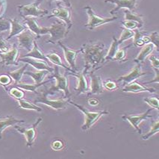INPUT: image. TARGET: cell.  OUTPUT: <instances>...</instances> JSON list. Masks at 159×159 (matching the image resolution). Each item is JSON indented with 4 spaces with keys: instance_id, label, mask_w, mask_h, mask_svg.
I'll list each match as a JSON object with an SVG mask.
<instances>
[{
    "instance_id": "6da1fadb",
    "label": "cell",
    "mask_w": 159,
    "mask_h": 159,
    "mask_svg": "<svg viewBox=\"0 0 159 159\" xmlns=\"http://www.w3.org/2000/svg\"><path fill=\"white\" fill-rule=\"evenodd\" d=\"M104 49L103 43H97L95 44L85 45L81 49L84 52V58L85 60V70L84 73H87V70L90 67H97L104 60Z\"/></svg>"
},
{
    "instance_id": "7a4b0ae2",
    "label": "cell",
    "mask_w": 159,
    "mask_h": 159,
    "mask_svg": "<svg viewBox=\"0 0 159 159\" xmlns=\"http://www.w3.org/2000/svg\"><path fill=\"white\" fill-rule=\"evenodd\" d=\"M69 103H70L71 105H73L77 108L79 109V110L84 114V116H85L84 123V125H82V127H81V129L84 131H87V129H90V127H91L95 122H97L98 119H100L101 117H103V115H107L109 114V112L106 110L100 111H90L87 110V109L83 107V106L76 104V103H74L73 102H72L71 100L70 101Z\"/></svg>"
},
{
    "instance_id": "3957f363",
    "label": "cell",
    "mask_w": 159,
    "mask_h": 159,
    "mask_svg": "<svg viewBox=\"0 0 159 159\" xmlns=\"http://www.w3.org/2000/svg\"><path fill=\"white\" fill-rule=\"evenodd\" d=\"M70 101V98L67 99H58V100H50L46 97V93L42 94L40 97L35 100V103H42L48 106L49 107L55 109V110H62L67 107L68 103Z\"/></svg>"
},
{
    "instance_id": "277c9868",
    "label": "cell",
    "mask_w": 159,
    "mask_h": 159,
    "mask_svg": "<svg viewBox=\"0 0 159 159\" xmlns=\"http://www.w3.org/2000/svg\"><path fill=\"white\" fill-rule=\"evenodd\" d=\"M53 77L56 79V84L50 89L52 91H58V90H62L64 92V95L66 98H70L71 93L68 88V80L67 78L61 75L58 70V67L57 66L55 67L54 70Z\"/></svg>"
},
{
    "instance_id": "5b68a950",
    "label": "cell",
    "mask_w": 159,
    "mask_h": 159,
    "mask_svg": "<svg viewBox=\"0 0 159 159\" xmlns=\"http://www.w3.org/2000/svg\"><path fill=\"white\" fill-rule=\"evenodd\" d=\"M87 13L89 17V21L87 24H86V27L88 28L90 30H93L95 28L98 27L101 25H104L106 23H111V22L116 20L117 17H111V18H104V17H100L98 15L95 14L93 11H92L90 7H87Z\"/></svg>"
},
{
    "instance_id": "8992f818",
    "label": "cell",
    "mask_w": 159,
    "mask_h": 159,
    "mask_svg": "<svg viewBox=\"0 0 159 159\" xmlns=\"http://www.w3.org/2000/svg\"><path fill=\"white\" fill-rule=\"evenodd\" d=\"M47 33H50L51 37L49 40V43H55L66 36V26L63 23L57 22L51 27L46 28Z\"/></svg>"
},
{
    "instance_id": "52a82bcc",
    "label": "cell",
    "mask_w": 159,
    "mask_h": 159,
    "mask_svg": "<svg viewBox=\"0 0 159 159\" xmlns=\"http://www.w3.org/2000/svg\"><path fill=\"white\" fill-rule=\"evenodd\" d=\"M152 108H150L149 110H147L145 113L141 114L139 115H123L122 116V118L124 120L129 121V123L132 125V126L133 127L134 129L136 131H138V133L141 134L142 133V131L140 129L139 125L142 121L146 120L147 118L152 117L151 115L149 114L150 112L152 111Z\"/></svg>"
},
{
    "instance_id": "ba28073f",
    "label": "cell",
    "mask_w": 159,
    "mask_h": 159,
    "mask_svg": "<svg viewBox=\"0 0 159 159\" xmlns=\"http://www.w3.org/2000/svg\"><path fill=\"white\" fill-rule=\"evenodd\" d=\"M42 121V118H39L32 125V126L29 128V129H23V128H20V127L15 125V129L18 131L20 133L24 135L25 138L26 139V143H27V147H32L34 144V140L36 139V128Z\"/></svg>"
},
{
    "instance_id": "9c48e42d",
    "label": "cell",
    "mask_w": 159,
    "mask_h": 159,
    "mask_svg": "<svg viewBox=\"0 0 159 159\" xmlns=\"http://www.w3.org/2000/svg\"><path fill=\"white\" fill-rule=\"evenodd\" d=\"M34 39L35 36L32 34V32H31L30 31L27 29L19 34L17 37V40L20 46L28 51H31L33 48L32 45H34Z\"/></svg>"
},
{
    "instance_id": "30bf717a",
    "label": "cell",
    "mask_w": 159,
    "mask_h": 159,
    "mask_svg": "<svg viewBox=\"0 0 159 159\" xmlns=\"http://www.w3.org/2000/svg\"><path fill=\"white\" fill-rule=\"evenodd\" d=\"M146 75V73H144L141 71V66H140L139 64L135 66V67L129 73H128L127 75H123V76H121L118 78V81H122L124 82V84L126 85V84H129L130 83L133 82L135 80H136L137 78H140L142 75Z\"/></svg>"
},
{
    "instance_id": "8fae6325",
    "label": "cell",
    "mask_w": 159,
    "mask_h": 159,
    "mask_svg": "<svg viewBox=\"0 0 159 159\" xmlns=\"http://www.w3.org/2000/svg\"><path fill=\"white\" fill-rule=\"evenodd\" d=\"M38 3L24 5L21 8V14L23 17L32 16V17H40L46 14V11L40 10L37 6Z\"/></svg>"
},
{
    "instance_id": "7c38bea8",
    "label": "cell",
    "mask_w": 159,
    "mask_h": 159,
    "mask_svg": "<svg viewBox=\"0 0 159 159\" xmlns=\"http://www.w3.org/2000/svg\"><path fill=\"white\" fill-rule=\"evenodd\" d=\"M122 92L127 93H141V92H149V93H155V90L154 88H149L142 85L140 83L133 81L129 84H126L122 89Z\"/></svg>"
},
{
    "instance_id": "4fadbf2b",
    "label": "cell",
    "mask_w": 159,
    "mask_h": 159,
    "mask_svg": "<svg viewBox=\"0 0 159 159\" xmlns=\"http://www.w3.org/2000/svg\"><path fill=\"white\" fill-rule=\"evenodd\" d=\"M91 78L90 83V93L89 94H100L103 92V84L102 78L99 75H97L93 73L92 71L90 74Z\"/></svg>"
},
{
    "instance_id": "5bb4252c",
    "label": "cell",
    "mask_w": 159,
    "mask_h": 159,
    "mask_svg": "<svg viewBox=\"0 0 159 159\" xmlns=\"http://www.w3.org/2000/svg\"><path fill=\"white\" fill-rule=\"evenodd\" d=\"M137 0H106V2H113L117 5V8L111 11V14H114L121 8H126L129 11H132L135 8Z\"/></svg>"
},
{
    "instance_id": "9a60e30c",
    "label": "cell",
    "mask_w": 159,
    "mask_h": 159,
    "mask_svg": "<svg viewBox=\"0 0 159 159\" xmlns=\"http://www.w3.org/2000/svg\"><path fill=\"white\" fill-rule=\"evenodd\" d=\"M17 54H18V50L16 48V46H14L11 50L8 51L5 53L0 54V57L2 59L1 62L6 66L11 64H17L16 58H17Z\"/></svg>"
},
{
    "instance_id": "2e32d148",
    "label": "cell",
    "mask_w": 159,
    "mask_h": 159,
    "mask_svg": "<svg viewBox=\"0 0 159 159\" xmlns=\"http://www.w3.org/2000/svg\"><path fill=\"white\" fill-rule=\"evenodd\" d=\"M58 44L62 47L63 50H64V58L66 59L67 62L68 63V64L71 67L73 70H75V58H76L77 55L78 54V52H81V50L78 51H74L69 49L68 48H67L66 46H64L62 43H58Z\"/></svg>"
},
{
    "instance_id": "e0dca14e",
    "label": "cell",
    "mask_w": 159,
    "mask_h": 159,
    "mask_svg": "<svg viewBox=\"0 0 159 159\" xmlns=\"http://www.w3.org/2000/svg\"><path fill=\"white\" fill-rule=\"evenodd\" d=\"M21 61H24V62L28 63L32 66L34 67L38 70H47L49 72H52L54 71V69L49 67V65L46 64L45 61H40V59H35V58H23V59H20Z\"/></svg>"
},
{
    "instance_id": "ac0fdd59",
    "label": "cell",
    "mask_w": 159,
    "mask_h": 159,
    "mask_svg": "<svg viewBox=\"0 0 159 159\" xmlns=\"http://www.w3.org/2000/svg\"><path fill=\"white\" fill-rule=\"evenodd\" d=\"M21 122H25V121L23 119H16L12 116L0 119V139H2V134L6 128L11 125H15L17 123H21Z\"/></svg>"
},
{
    "instance_id": "d6986e66",
    "label": "cell",
    "mask_w": 159,
    "mask_h": 159,
    "mask_svg": "<svg viewBox=\"0 0 159 159\" xmlns=\"http://www.w3.org/2000/svg\"><path fill=\"white\" fill-rule=\"evenodd\" d=\"M75 75L78 78V85H77V87L75 88V90L77 91V95L87 93L89 90V87L84 73H75Z\"/></svg>"
},
{
    "instance_id": "ffe728a7",
    "label": "cell",
    "mask_w": 159,
    "mask_h": 159,
    "mask_svg": "<svg viewBox=\"0 0 159 159\" xmlns=\"http://www.w3.org/2000/svg\"><path fill=\"white\" fill-rule=\"evenodd\" d=\"M52 14L55 17L64 20L65 23L68 25L67 31H69V29L72 26V23L70 21V14L69 11L67 9H66V8H56V9L52 10Z\"/></svg>"
},
{
    "instance_id": "44dd1931",
    "label": "cell",
    "mask_w": 159,
    "mask_h": 159,
    "mask_svg": "<svg viewBox=\"0 0 159 159\" xmlns=\"http://www.w3.org/2000/svg\"><path fill=\"white\" fill-rule=\"evenodd\" d=\"M26 23H27L28 26L30 29V30L34 32V34L37 36L40 35V34H44L47 33L46 32V28L44 27H40V26L37 25V22L32 17H29V18H26Z\"/></svg>"
},
{
    "instance_id": "7402d4cb",
    "label": "cell",
    "mask_w": 159,
    "mask_h": 159,
    "mask_svg": "<svg viewBox=\"0 0 159 159\" xmlns=\"http://www.w3.org/2000/svg\"><path fill=\"white\" fill-rule=\"evenodd\" d=\"M154 45L152 43H147L145 46L142 49V50L140 52V53L138 54V56L135 58V61L136 62L139 63V62H142L145 60V58L148 56L149 55L151 54V52H152L153 49H154Z\"/></svg>"
},
{
    "instance_id": "603a6c76",
    "label": "cell",
    "mask_w": 159,
    "mask_h": 159,
    "mask_svg": "<svg viewBox=\"0 0 159 159\" xmlns=\"http://www.w3.org/2000/svg\"><path fill=\"white\" fill-rule=\"evenodd\" d=\"M25 58L26 57H29V58H35V59H40V60H43V61H47V58L46 57L43 55V52L39 49L38 46H37V43L34 42V46L33 48L32 49V50L29 52V54L25 55Z\"/></svg>"
},
{
    "instance_id": "cb8c5ba5",
    "label": "cell",
    "mask_w": 159,
    "mask_h": 159,
    "mask_svg": "<svg viewBox=\"0 0 159 159\" xmlns=\"http://www.w3.org/2000/svg\"><path fill=\"white\" fill-rule=\"evenodd\" d=\"M10 23H11V33H10L9 37H8V39L11 38V37L16 35V34H20L21 32H23V31L26 30V27H25L24 26H23V25L20 24V23H19L17 20H10Z\"/></svg>"
},
{
    "instance_id": "d4e9b609",
    "label": "cell",
    "mask_w": 159,
    "mask_h": 159,
    "mask_svg": "<svg viewBox=\"0 0 159 159\" xmlns=\"http://www.w3.org/2000/svg\"><path fill=\"white\" fill-rule=\"evenodd\" d=\"M125 20H132V21L137 22L139 25V28H141L144 26L143 16L134 14V13H132V11L128 9L125 10Z\"/></svg>"
},
{
    "instance_id": "484cf974",
    "label": "cell",
    "mask_w": 159,
    "mask_h": 159,
    "mask_svg": "<svg viewBox=\"0 0 159 159\" xmlns=\"http://www.w3.org/2000/svg\"><path fill=\"white\" fill-rule=\"evenodd\" d=\"M49 71L47 70H40L37 73H30V72H24L25 74L30 75L32 78L34 79V83L37 84H40L43 81V78H44L45 75L48 73Z\"/></svg>"
},
{
    "instance_id": "4316f807",
    "label": "cell",
    "mask_w": 159,
    "mask_h": 159,
    "mask_svg": "<svg viewBox=\"0 0 159 159\" xmlns=\"http://www.w3.org/2000/svg\"><path fill=\"white\" fill-rule=\"evenodd\" d=\"M119 46V43H118L116 37H113V42L111 43V45L110 48H109V50L108 52L107 55H106V57H105L104 59L106 60V61H109V60L113 59L115 54L117 52L118 46Z\"/></svg>"
},
{
    "instance_id": "83f0119b",
    "label": "cell",
    "mask_w": 159,
    "mask_h": 159,
    "mask_svg": "<svg viewBox=\"0 0 159 159\" xmlns=\"http://www.w3.org/2000/svg\"><path fill=\"white\" fill-rule=\"evenodd\" d=\"M17 100H18L19 105H20V107L21 108L26 109V110H34L37 111H42V109L40 108H39L38 106L29 103V102L26 101V100H22V99H19Z\"/></svg>"
},
{
    "instance_id": "f1b7e54d",
    "label": "cell",
    "mask_w": 159,
    "mask_h": 159,
    "mask_svg": "<svg viewBox=\"0 0 159 159\" xmlns=\"http://www.w3.org/2000/svg\"><path fill=\"white\" fill-rule=\"evenodd\" d=\"M149 61H151L152 65V67L154 69L155 72L156 73V76L155 78L152 81L147 82L146 84H150V83L152 82H157L158 83V69H159V61L157 58H155V56H151L149 58Z\"/></svg>"
},
{
    "instance_id": "f546056e",
    "label": "cell",
    "mask_w": 159,
    "mask_h": 159,
    "mask_svg": "<svg viewBox=\"0 0 159 159\" xmlns=\"http://www.w3.org/2000/svg\"><path fill=\"white\" fill-rule=\"evenodd\" d=\"M27 66L28 65H25L24 67L20 68V69L14 71V72L9 73V75H11V78H12L15 81L16 84H18V83H20V80H21V78H22V75H23V74H24L25 70L26 69Z\"/></svg>"
},
{
    "instance_id": "4dcf8cb0",
    "label": "cell",
    "mask_w": 159,
    "mask_h": 159,
    "mask_svg": "<svg viewBox=\"0 0 159 159\" xmlns=\"http://www.w3.org/2000/svg\"><path fill=\"white\" fill-rule=\"evenodd\" d=\"M134 35H135V33H134L133 31L129 30L128 29H124L122 30V33H121L120 37H119V40H117L119 44L120 45L121 43H123L125 40H129V39L132 38V37H134Z\"/></svg>"
},
{
    "instance_id": "1f68e13d",
    "label": "cell",
    "mask_w": 159,
    "mask_h": 159,
    "mask_svg": "<svg viewBox=\"0 0 159 159\" xmlns=\"http://www.w3.org/2000/svg\"><path fill=\"white\" fill-rule=\"evenodd\" d=\"M159 131V121L156 120L152 122V127L151 129H150L149 132L147 134H146L145 135H144L142 138L143 140H148L149 138H151L152 136L155 135V134H157Z\"/></svg>"
},
{
    "instance_id": "d6a6232c",
    "label": "cell",
    "mask_w": 159,
    "mask_h": 159,
    "mask_svg": "<svg viewBox=\"0 0 159 159\" xmlns=\"http://www.w3.org/2000/svg\"><path fill=\"white\" fill-rule=\"evenodd\" d=\"M44 82H42L40 84H24V83H18L17 84V86L19 87V88L23 89V90H28V91H31V92H34L37 88H38L39 87H40L41 85L44 84Z\"/></svg>"
},
{
    "instance_id": "836d02e7",
    "label": "cell",
    "mask_w": 159,
    "mask_h": 159,
    "mask_svg": "<svg viewBox=\"0 0 159 159\" xmlns=\"http://www.w3.org/2000/svg\"><path fill=\"white\" fill-rule=\"evenodd\" d=\"M46 57L47 59H49L51 62L57 65V66H61V67H64V68H66V69L69 70L67 67H66L63 64L62 61H61V58H60V57L58 56L56 53H50V54H49V55H46Z\"/></svg>"
},
{
    "instance_id": "e575fe53",
    "label": "cell",
    "mask_w": 159,
    "mask_h": 159,
    "mask_svg": "<svg viewBox=\"0 0 159 159\" xmlns=\"http://www.w3.org/2000/svg\"><path fill=\"white\" fill-rule=\"evenodd\" d=\"M144 102H146L152 108L157 109L158 111L159 110V101L158 98H155V97H147V98H144Z\"/></svg>"
},
{
    "instance_id": "d590c367",
    "label": "cell",
    "mask_w": 159,
    "mask_h": 159,
    "mask_svg": "<svg viewBox=\"0 0 159 159\" xmlns=\"http://www.w3.org/2000/svg\"><path fill=\"white\" fill-rule=\"evenodd\" d=\"M10 93L13 97L16 98L17 100L19 99H23L24 97V92L21 90L20 89L17 88V87H13L10 90Z\"/></svg>"
},
{
    "instance_id": "8d00e7d4",
    "label": "cell",
    "mask_w": 159,
    "mask_h": 159,
    "mask_svg": "<svg viewBox=\"0 0 159 159\" xmlns=\"http://www.w3.org/2000/svg\"><path fill=\"white\" fill-rule=\"evenodd\" d=\"M149 42H151L154 46H155L157 50L158 51V43H159V40H158V34L157 32H154L152 33L149 36Z\"/></svg>"
},
{
    "instance_id": "74e56055",
    "label": "cell",
    "mask_w": 159,
    "mask_h": 159,
    "mask_svg": "<svg viewBox=\"0 0 159 159\" xmlns=\"http://www.w3.org/2000/svg\"><path fill=\"white\" fill-rule=\"evenodd\" d=\"M129 46H130V45L126 46V47L123 48V49H118L117 52L116 54H115L114 57V59L116 60V61H119V60L124 59V58H125V53H126L127 48L129 47Z\"/></svg>"
},
{
    "instance_id": "f35d334b",
    "label": "cell",
    "mask_w": 159,
    "mask_h": 159,
    "mask_svg": "<svg viewBox=\"0 0 159 159\" xmlns=\"http://www.w3.org/2000/svg\"><path fill=\"white\" fill-rule=\"evenodd\" d=\"M123 26H125V29H128L129 30H133V29L139 28L138 23L132 20H125V22H123Z\"/></svg>"
},
{
    "instance_id": "ab89813d",
    "label": "cell",
    "mask_w": 159,
    "mask_h": 159,
    "mask_svg": "<svg viewBox=\"0 0 159 159\" xmlns=\"http://www.w3.org/2000/svg\"><path fill=\"white\" fill-rule=\"evenodd\" d=\"M64 147V144L61 140H55L51 144V148L54 150H61Z\"/></svg>"
},
{
    "instance_id": "60d3db41",
    "label": "cell",
    "mask_w": 159,
    "mask_h": 159,
    "mask_svg": "<svg viewBox=\"0 0 159 159\" xmlns=\"http://www.w3.org/2000/svg\"><path fill=\"white\" fill-rule=\"evenodd\" d=\"M103 86H104L105 87H106L107 90H116L117 88V84L115 82H114V81H110V80H108V81H106V82L103 84Z\"/></svg>"
},
{
    "instance_id": "b9f144b4",
    "label": "cell",
    "mask_w": 159,
    "mask_h": 159,
    "mask_svg": "<svg viewBox=\"0 0 159 159\" xmlns=\"http://www.w3.org/2000/svg\"><path fill=\"white\" fill-rule=\"evenodd\" d=\"M11 79L8 75H0V84L2 85H8L11 83Z\"/></svg>"
},
{
    "instance_id": "7bdbcfd3",
    "label": "cell",
    "mask_w": 159,
    "mask_h": 159,
    "mask_svg": "<svg viewBox=\"0 0 159 159\" xmlns=\"http://www.w3.org/2000/svg\"><path fill=\"white\" fill-rule=\"evenodd\" d=\"M10 23L8 21L4 20H0V32L8 30L10 28Z\"/></svg>"
},
{
    "instance_id": "ee69618b",
    "label": "cell",
    "mask_w": 159,
    "mask_h": 159,
    "mask_svg": "<svg viewBox=\"0 0 159 159\" xmlns=\"http://www.w3.org/2000/svg\"><path fill=\"white\" fill-rule=\"evenodd\" d=\"M8 48L5 43V40H3L2 37H0V51L2 52H8Z\"/></svg>"
},
{
    "instance_id": "f6af8a7d",
    "label": "cell",
    "mask_w": 159,
    "mask_h": 159,
    "mask_svg": "<svg viewBox=\"0 0 159 159\" xmlns=\"http://www.w3.org/2000/svg\"><path fill=\"white\" fill-rule=\"evenodd\" d=\"M99 103H100V102H99V100H97V99L91 98V99H90V100H88V104L90 105V106H97Z\"/></svg>"
},
{
    "instance_id": "bcb514c9",
    "label": "cell",
    "mask_w": 159,
    "mask_h": 159,
    "mask_svg": "<svg viewBox=\"0 0 159 159\" xmlns=\"http://www.w3.org/2000/svg\"><path fill=\"white\" fill-rule=\"evenodd\" d=\"M63 1H64V2H66L67 4V5H68V6H70V5L69 2H68V0H63Z\"/></svg>"
}]
</instances>
